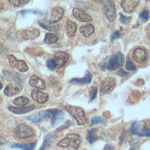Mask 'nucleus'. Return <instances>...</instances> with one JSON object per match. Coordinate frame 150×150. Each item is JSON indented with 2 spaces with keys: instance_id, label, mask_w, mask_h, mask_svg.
<instances>
[{
  "instance_id": "f257e3e1",
  "label": "nucleus",
  "mask_w": 150,
  "mask_h": 150,
  "mask_svg": "<svg viewBox=\"0 0 150 150\" xmlns=\"http://www.w3.org/2000/svg\"><path fill=\"white\" fill-rule=\"evenodd\" d=\"M124 63V56L121 52H117L106 58L100 64L102 70H115L121 67Z\"/></svg>"
},
{
  "instance_id": "f03ea898",
  "label": "nucleus",
  "mask_w": 150,
  "mask_h": 150,
  "mask_svg": "<svg viewBox=\"0 0 150 150\" xmlns=\"http://www.w3.org/2000/svg\"><path fill=\"white\" fill-rule=\"evenodd\" d=\"M66 110L76 120L78 125H83L87 121V117L85 111L80 107L67 105L65 106Z\"/></svg>"
},
{
  "instance_id": "7ed1b4c3",
  "label": "nucleus",
  "mask_w": 150,
  "mask_h": 150,
  "mask_svg": "<svg viewBox=\"0 0 150 150\" xmlns=\"http://www.w3.org/2000/svg\"><path fill=\"white\" fill-rule=\"evenodd\" d=\"M81 143L79 135L75 134H68L65 138L58 142L57 145L60 147H71L77 149Z\"/></svg>"
},
{
  "instance_id": "20e7f679",
  "label": "nucleus",
  "mask_w": 150,
  "mask_h": 150,
  "mask_svg": "<svg viewBox=\"0 0 150 150\" xmlns=\"http://www.w3.org/2000/svg\"><path fill=\"white\" fill-rule=\"evenodd\" d=\"M14 134L18 138L26 139L32 137L35 135V131L29 125L21 124L15 128Z\"/></svg>"
},
{
  "instance_id": "39448f33",
  "label": "nucleus",
  "mask_w": 150,
  "mask_h": 150,
  "mask_svg": "<svg viewBox=\"0 0 150 150\" xmlns=\"http://www.w3.org/2000/svg\"><path fill=\"white\" fill-rule=\"evenodd\" d=\"M103 11L106 19L110 22H112L117 17L115 8L114 4L112 1L110 0L103 1Z\"/></svg>"
},
{
  "instance_id": "423d86ee",
  "label": "nucleus",
  "mask_w": 150,
  "mask_h": 150,
  "mask_svg": "<svg viewBox=\"0 0 150 150\" xmlns=\"http://www.w3.org/2000/svg\"><path fill=\"white\" fill-rule=\"evenodd\" d=\"M129 132L132 135H137L142 137H149L150 135L149 130L146 127V124L137 121H135L132 124L129 129Z\"/></svg>"
},
{
  "instance_id": "0eeeda50",
  "label": "nucleus",
  "mask_w": 150,
  "mask_h": 150,
  "mask_svg": "<svg viewBox=\"0 0 150 150\" xmlns=\"http://www.w3.org/2000/svg\"><path fill=\"white\" fill-rule=\"evenodd\" d=\"M9 63L11 67L15 68L21 72H25L28 70V67L25 61L17 59L13 55H8Z\"/></svg>"
},
{
  "instance_id": "6e6552de",
  "label": "nucleus",
  "mask_w": 150,
  "mask_h": 150,
  "mask_svg": "<svg viewBox=\"0 0 150 150\" xmlns=\"http://www.w3.org/2000/svg\"><path fill=\"white\" fill-rule=\"evenodd\" d=\"M49 117L51 118V124L53 127H55L60 124L64 120L63 112L59 109L49 110Z\"/></svg>"
},
{
  "instance_id": "1a4fd4ad",
  "label": "nucleus",
  "mask_w": 150,
  "mask_h": 150,
  "mask_svg": "<svg viewBox=\"0 0 150 150\" xmlns=\"http://www.w3.org/2000/svg\"><path fill=\"white\" fill-rule=\"evenodd\" d=\"M69 59V54L64 52L59 51L55 53L52 60L54 62L56 68L63 67Z\"/></svg>"
},
{
  "instance_id": "9d476101",
  "label": "nucleus",
  "mask_w": 150,
  "mask_h": 150,
  "mask_svg": "<svg viewBox=\"0 0 150 150\" xmlns=\"http://www.w3.org/2000/svg\"><path fill=\"white\" fill-rule=\"evenodd\" d=\"M115 80L113 77H107L104 79L100 86V91L103 94H108L115 86Z\"/></svg>"
},
{
  "instance_id": "9b49d317",
  "label": "nucleus",
  "mask_w": 150,
  "mask_h": 150,
  "mask_svg": "<svg viewBox=\"0 0 150 150\" xmlns=\"http://www.w3.org/2000/svg\"><path fill=\"white\" fill-rule=\"evenodd\" d=\"M73 15L74 18L80 22H88L92 21L91 16L86 13L83 10L75 8L73 10Z\"/></svg>"
},
{
  "instance_id": "f8f14e48",
  "label": "nucleus",
  "mask_w": 150,
  "mask_h": 150,
  "mask_svg": "<svg viewBox=\"0 0 150 150\" xmlns=\"http://www.w3.org/2000/svg\"><path fill=\"white\" fill-rule=\"evenodd\" d=\"M139 1L137 0H127V1H122L121 2V6L123 9V11L128 13H131L134 12L135 10L136 7L139 4Z\"/></svg>"
},
{
  "instance_id": "ddd939ff",
  "label": "nucleus",
  "mask_w": 150,
  "mask_h": 150,
  "mask_svg": "<svg viewBox=\"0 0 150 150\" xmlns=\"http://www.w3.org/2000/svg\"><path fill=\"white\" fill-rule=\"evenodd\" d=\"M64 14V9L60 6L54 7L51 11L49 21L51 23H56L59 22Z\"/></svg>"
},
{
  "instance_id": "4468645a",
  "label": "nucleus",
  "mask_w": 150,
  "mask_h": 150,
  "mask_svg": "<svg viewBox=\"0 0 150 150\" xmlns=\"http://www.w3.org/2000/svg\"><path fill=\"white\" fill-rule=\"evenodd\" d=\"M32 98L40 104H43L47 101L49 96L39 90H33L30 93Z\"/></svg>"
},
{
  "instance_id": "2eb2a0df",
  "label": "nucleus",
  "mask_w": 150,
  "mask_h": 150,
  "mask_svg": "<svg viewBox=\"0 0 150 150\" xmlns=\"http://www.w3.org/2000/svg\"><path fill=\"white\" fill-rule=\"evenodd\" d=\"M39 25L43 29L50 32H56L59 29V25L57 23H51L46 19H41L38 21Z\"/></svg>"
},
{
  "instance_id": "dca6fc26",
  "label": "nucleus",
  "mask_w": 150,
  "mask_h": 150,
  "mask_svg": "<svg viewBox=\"0 0 150 150\" xmlns=\"http://www.w3.org/2000/svg\"><path fill=\"white\" fill-rule=\"evenodd\" d=\"M40 35V31L37 29L24 30L21 33V37L23 40H34Z\"/></svg>"
},
{
  "instance_id": "f3484780",
  "label": "nucleus",
  "mask_w": 150,
  "mask_h": 150,
  "mask_svg": "<svg viewBox=\"0 0 150 150\" xmlns=\"http://www.w3.org/2000/svg\"><path fill=\"white\" fill-rule=\"evenodd\" d=\"M146 51L141 47L135 49L132 53V57L134 60L138 63L140 64L144 62L146 59Z\"/></svg>"
},
{
  "instance_id": "a211bd4d",
  "label": "nucleus",
  "mask_w": 150,
  "mask_h": 150,
  "mask_svg": "<svg viewBox=\"0 0 150 150\" xmlns=\"http://www.w3.org/2000/svg\"><path fill=\"white\" fill-rule=\"evenodd\" d=\"M29 84L30 86L36 87L37 88L45 90L46 88L43 80L40 77H38L36 75H33L30 77L29 81Z\"/></svg>"
},
{
  "instance_id": "6ab92c4d",
  "label": "nucleus",
  "mask_w": 150,
  "mask_h": 150,
  "mask_svg": "<svg viewBox=\"0 0 150 150\" xmlns=\"http://www.w3.org/2000/svg\"><path fill=\"white\" fill-rule=\"evenodd\" d=\"M35 109V107L33 105H30L28 107H12L10 106L8 107V110L17 114H26L28 113L32 110Z\"/></svg>"
},
{
  "instance_id": "aec40b11",
  "label": "nucleus",
  "mask_w": 150,
  "mask_h": 150,
  "mask_svg": "<svg viewBox=\"0 0 150 150\" xmlns=\"http://www.w3.org/2000/svg\"><path fill=\"white\" fill-rule=\"evenodd\" d=\"M20 91L19 87L13 84H9L4 89V93L7 96H12L18 94Z\"/></svg>"
},
{
  "instance_id": "412c9836",
  "label": "nucleus",
  "mask_w": 150,
  "mask_h": 150,
  "mask_svg": "<svg viewBox=\"0 0 150 150\" xmlns=\"http://www.w3.org/2000/svg\"><path fill=\"white\" fill-rule=\"evenodd\" d=\"M49 110H47L40 112L38 115L29 117V118H28V120L33 122H39L44 120L47 117H49Z\"/></svg>"
},
{
  "instance_id": "4be33fe9",
  "label": "nucleus",
  "mask_w": 150,
  "mask_h": 150,
  "mask_svg": "<svg viewBox=\"0 0 150 150\" xmlns=\"http://www.w3.org/2000/svg\"><path fill=\"white\" fill-rule=\"evenodd\" d=\"M76 28V25L73 21L70 20L67 21L66 24V30L67 35L69 38H73L74 36Z\"/></svg>"
},
{
  "instance_id": "5701e85b",
  "label": "nucleus",
  "mask_w": 150,
  "mask_h": 150,
  "mask_svg": "<svg viewBox=\"0 0 150 150\" xmlns=\"http://www.w3.org/2000/svg\"><path fill=\"white\" fill-rule=\"evenodd\" d=\"M79 31L84 37H88L93 33L94 31V28L93 25L87 24L81 26L79 29Z\"/></svg>"
},
{
  "instance_id": "b1692460",
  "label": "nucleus",
  "mask_w": 150,
  "mask_h": 150,
  "mask_svg": "<svg viewBox=\"0 0 150 150\" xmlns=\"http://www.w3.org/2000/svg\"><path fill=\"white\" fill-rule=\"evenodd\" d=\"M92 79V75L90 73L88 72L84 77L81 78H75L73 79L70 83H81V84H89L91 83Z\"/></svg>"
},
{
  "instance_id": "393cba45",
  "label": "nucleus",
  "mask_w": 150,
  "mask_h": 150,
  "mask_svg": "<svg viewBox=\"0 0 150 150\" xmlns=\"http://www.w3.org/2000/svg\"><path fill=\"white\" fill-rule=\"evenodd\" d=\"M35 146V143H29V144H18L15 143L11 147L12 148H18L22 150H33Z\"/></svg>"
},
{
  "instance_id": "a878e982",
  "label": "nucleus",
  "mask_w": 150,
  "mask_h": 150,
  "mask_svg": "<svg viewBox=\"0 0 150 150\" xmlns=\"http://www.w3.org/2000/svg\"><path fill=\"white\" fill-rule=\"evenodd\" d=\"M53 140H54V137L52 135L49 134V135H46L44 138L43 142L41 146L39 149V150H45V149H46L53 142Z\"/></svg>"
},
{
  "instance_id": "bb28decb",
  "label": "nucleus",
  "mask_w": 150,
  "mask_h": 150,
  "mask_svg": "<svg viewBox=\"0 0 150 150\" xmlns=\"http://www.w3.org/2000/svg\"><path fill=\"white\" fill-rule=\"evenodd\" d=\"M29 103H30L29 99L23 96L18 97L13 100L14 104L18 106H24V105H28Z\"/></svg>"
},
{
  "instance_id": "cd10ccee",
  "label": "nucleus",
  "mask_w": 150,
  "mask_h": 150,
  "mask_svg": "<svg viewBox=\"0 0 150 150\" xmlns=\"http://www.w3.org/2000/svg\"><path fill=\"white\" fill-rule=\"evenodd\" d=\"M59 37L57 35L53 33H47L45 36V42L47 43H53L57 41Z\"/></svg>"
},
{
  "instance_id": "c85d7f7f",
  "label": "nucleus",
  "mask_w": 150,
  "mask_h": 150,
  "mask_svg": "<svg viewBox=\"0 0 150 150\" xmlns=\"http://www.w3.org/2000/svg\"><path fill=\"white\" fill-rule=\"evenodd\" d=\"M9 4L13 7H21L23 6L29 2V1H23V0H15V1H9Z\"/></svg>"
},
{
  "instance_id": "c756f323",
  "label": "nucleus",
  "mask_w": 150,
  "mask_h": 150,
  "mask_svg": "<svg viewBox=\"0 0 150 150\" xmlns=\"http://www.w3.org/2000/svg\"><path fill=\"white\" fill-rule=\"evenodd\" d=\"M96 129H92L88 131V132L87 139V141H88V142L90 144L93 143L94 141L96 140Z\"/></svg>"
},
{
  "instance_id": "7c9ffc66",
  "label": "nucleus",
  "mask_w": 150,
  "mask_h": 150,
  "mask_svg": "<svg viewBox=\"0 0 150 150\" xmlns=\"http://www.w3.org/2000/svg\"><path fill=\"white\" fill-rule=\"evenodd\" d=\"M104 122L103 119L100 117H94L91 119L90 126H93L98 124H103Z\"/></svg>"
},
{
  "instance_id": "2f4dec72",
  "label": "nucleus",
  "mask_w": 150,
  "mask_h": 150,
  "mask_svg": "<svg viewBox=\"0 0 150 150\" xmlns=\"http://www.w3.org/2000/svg\"><path fill=\"white\" fill-rule=\"evenodd\" d=\"M140 19L144 22H146L149 19V12L148 10L142 11L139 14Z\"/></svg>"
},
{
  "instance_id": "473e14b6",
  "label": "nucleus",
  "mask_w": 150,
  "mask_h": 150,
  "mask_svg": "<svg viewBox=\"0 0 150 150\" xmlns=\"http://www.w3.org/2000/svg\"><path fill=\"white\" fill-rule=\"evenodd\" d=\"M125 69L128 71H135L136 70V67L132 63L130 59H128L125 64Z\"/></svg>"
},
{
  "instance_id": "72a5a7b5",
  "label": "nucleus",
  "mask_w": 150,
  "mask_h": 150,
  "mask_svg": "<svg viewBox=\"0 0 150 150\" xmlns=\"http://www.w3.org/2000/svg\"><path fill=\"white\" fill-rule=\"evenodd\" d=\"M119 14H120V20L122 23L126 24V23H128L129 22V19H130L129 17L126 16L124 15L123 14H122L121 13H119Z\"/></svg>"
},
{
  "instance_id": "f704fd0d",
  "label": "nucleus",
  "mask_w": 150,
  "mask_h": 150,
  "mask_svg": "<svg viewBox=\"0 0 150 150\" xmlns=\"http://www.w3.org/2000/svg\"><path fill=\"white\" fill-rule=\"evenodd\" d=\"M46 65L47 66V67L49 68V69H50V70H53L56 67H55V64L54 63L53 60L52 59H49L46 62Z\"/></svg>"
},
{
  "instance_id": "c9c22d12",
  "label": "nucleus",
  "mask_w": 150,
  "mask_h": 150,
  "mask_svg": "<svg viewBox=\"0 0 150 150\" xmlns=\"http://www.w3.org/2000/svg\"><path fill=\"white\" fill-rule=\"evenodd\" d=\"M91 99L90 101L93 100L94 99H95L96 96H97V88L96 87H92L91 88Z\"/></svg>"
},
{
  "instance_id": "e433bc0d",
  "label": "nucleus",
  "mask_w": 150,
  "mask_h": 150,
  "mask_svg": "<svg viewBox=\"0 0 150 150\" xmlns=\"http://www.w3.org/2000/svg\"><path fill=\"white\" fill-rule=\"evenodd\" d=\"M121 36V34L119 31H115L111 35V40H115L117 39L120 38Z\"/></svg>"
},
{
  "instance_id": "4c0bfd02",
  "label": "nucleus",
  "mask_w": 150,
  "mask_h": 150,
  "mask_svg": "<svg viewBox=\"0 0 150 150\" xmlns=\"http://www.w3.org/2000/svg\"><path fill=\"white\" fill-rule=\"evenodd\" d=\"M12 74L8 71L6 70H4L3 71V76L5 77V79L8 80H11V79L12 78Z\"/></svg>"
},
{
  "instance_id": "58836bf2",
  "label": "nucleus",
  "mask_w": 150,
  "mask_h": 150,
  "mask_svg": "<svg viewBox=\"0 0 150 150\" xmlns=\"http://www.w3.org/2000/svg\"><path fill=\"white\" fill-rule=\"evenodd\" d=\"M128 74V72L127 71H125L124 70L122 69H120L118 70V74L120 76H121V77H125L126 76L127 74Z\"/></svg>"
},
{
  "instance_id": "ea45409f",
  "label": "nucleus",
  "mask_w": 150,
  "mask_h": 150,
  "mask_svg": "<svg viewBox=\"0 0 150 150\" xmlns=\"http://www.w3.org/2000/svg\"><path fill=\"white\" fill-rule=\"evenodd\" d=\"M26 12H32V13H39L40 15H42V13L40 12H39V11H33V10H30V11H22L21 12V13L23 15V14H25V13Z\"/></svg>"
},
{
  "instance_id": "a19ab883",
  "label": "nucleus",
  "mask_w": 150,
  "mask_h": 150,
  "mask_svg": "<svg viewBox=\"0 0 150 150\" xmlns=\"http://www.w3.org/2000/svg\"><path fill=\"white\" fill-rule=\"evenodd\" d=\"M102 150H114V147L110 145H105Z\"/></svg>"
},
{
  "instance_id": "79ce46f5",
  "label": "nucleus",
  "mask_w": 150,
  "mask_h": 150,
  "mask_svg": "<svg viewBox=\"0 0 150 150\" xmlns=\"http://www.w3.org/2000/svg\"><path fill=\"white\" fill-rule=\"evenodd\" d=\"M5 51H6L5 47L4 46V45L2 43H0V54L5 53Z\"/></svg>"
},
{
  "instance_id": "37998d69",
  "label": "nucleus",
  "mask_w": 150,
  "mask_h": 150,
  "mask_svg": "<svg viewBox=\"0 0 150 150\" xmlns=\"http://www.w3.org/2000/svg\"><path fill=\"white\" fill-rule=\"evenodd\" d=\"M5 142H6L5 139L3 137H2L0 136V145H3V144H4Z\"/></svg>"
},
{
  "instance_id": "c03bdc74",
  "label": "nucleus",
  "mask_w": 150,
  "mask_h": 150,
  "mask_svg": "<svg viewBox=\"0 0 150 150\" xmlns=\"http://www.w3.org/2000/svg\"><path fill=\"white\" fill-rule=\"evenodd\" d=\"M2 84L1 82L0 81V90L2 89Z\"/></svg>"
},
{
  "instance_id": "a18cd8bd",
  "label": "nucleus",
  "mask_w": 150,
  "mask_h": 150,
  "mask_svg": "<svg viewBox=\"0 0 150 150\" xmlns=\"http://www.w3.org/2000/svg\"><path fill=\"white\" fill-rule=\"evenodd\" d=\"M3 101V98H2V97L0 96V103Z\"/></svg>"
},
{
  "instance_id": "49530a36",
  "label": "nucleus",
  "mask_w": 150,
  "mask_h": 150,
  "mask_svg": "<svg viewBox=\"0 0 150 150\" xmlns=\"http://www.w3.org/2000/svg\"><path fill=\"white\" fill-rule=\"evenodd\" d=\"M2 6L0 5V11H1V10H2Z\"/></svg>"
}]
</instances>
